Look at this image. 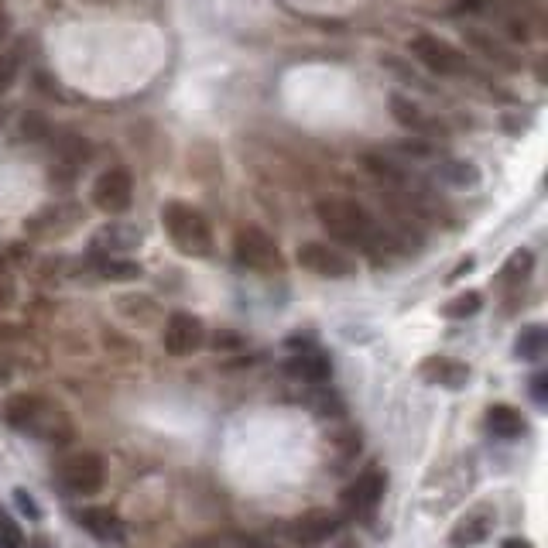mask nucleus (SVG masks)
Wrapping results in <instances>:
<instances>
[{"label":"nucleus","mask_w":548,"mask_h":548,"mask_svg":"<svg viewBox=\"0 0 548 548\" xmlns=\"http://www.w3.org/2000/svg\"><path fill=\"white\" fill-rule=\"evenodd\" d=\"M316 216L322 223V230L333 240H340L346 247H360L370 257L381 261V254H401V244L391 237L381 223L374 220L367 206H360L357 199H343V196H326L316 203Z\"/></svg>","instance_id":"nucleus-1"},{"label":"nucleus","mask_w":548,"mask_h":548,"mask_svg":"<svg viewBox=\"0 0 548 548\" xmlns=\"http://www.w3.org/2000/svg\"><path fill=\"white\" fill-rule=\"evenodd\" d=\"M4 418L11 429H18L24 435H35L45 442H69L72 439V425L69 415L52 401L38 398V394H18V398L7 401Z\"/></svg>","instance_id":"nucleus-2"},{"label":"nucleus","mask_w":548,"mask_h":548,"mask_svg":"<svg viewBox=\"0 0 548 548\" xmlns=\"http://www.w3.org/2000/svg\"><path fill=\"white\" fill-rule=\"evenodd\" d=\"M161 227L172 237L185 257H209L213 254V227L199 209L185 203H165L161 206Z\"/></svg>","instance_id":"nucleus-3"},{"label":"nucleus","mask_w":548,"mask_h":548,"mask_svg":"<svg viewBox=\"0 0 548 548\" xmlns=\"http://www.w3.org/2000/svg\"><path fill=\"white\" fill-rule=\"evenodd\" d=\"M233 257L237 264H244L247 271L257 274H281L285 271V257H281L278 244H274L271 233L261 227H240L233 237Z\"/></svg>","instance_id":"nucleus-4"},{"label":"nucleus","mask_w":548,"mask_h":548,"mask_svg":"<svg viewBox=\"0 0 548 548\" xmlns=\"http://www.w3.org/2000/svg\"><path fill=\"white\" fill-rule=\"evenodd\" d=\"M411 55L425 69H432L435 76H466L470 72V59L439 35H415L411 38Z\"/></svg>","instance_id":"nucleus-5"},{"label":"nucleus","mask_w":548,"mask_h":548,"mask_svg":"<svg viewBox=\"0 0 548 548\" xmlns=\"http://www.w3.org/2000/svg\"><path fill=\"white\" fill-rule=\"evenodd\" d=\"M295 261L309 274H319V278H329V281L353 278V274H357V261H353L350 254H343L340 247L319 244V240H309V244L298 247Z\"/></svg>","instance_id":"nucleus-6"},{"label":"nucleus","mask_w":548,"mask_h":548,"mask_svg":"<svg viewBox=\"0 0 548 548\" xmlns=\"http://www.w3.org/2000/svg\"><path fill=\"white\" fill-rule=\"evenodd\" d=\"M134 203V175L127 168H107L100 179L93 182V206L107 216L127 213Z\"/></svg>","instance_id":"nucleus-7"},{"label":"nucleus","mask_w":548,"mask_h":548,"mask_svg":"<svg viewBox=\"0 0 548 548\" xmlns=\"http://www.w3.org/2000/svg\"><path fill=\"white\" fill-rule=\"evenodd\" d=\"M384 490H388V473H384L381 466H367V470L357 473V480L343 490L340 501L350 514H370L381 504Z\"/></svg>","instance_id":"nucleus-8"},{"label":"nucleus","mask_w":548,"mask_h":548,"mask_svg":"<svg viewBox=\"0 0 548 548\" xmlns=\"http://www.w3.org/2000/svg\"><path fill=\"white\" fill-rule=\"evenodd\" d=\"M107 480V466L96 453H76L62 463V483L79 497H93Z\"/></svg>","instance_id":"nucleus-9"},{"label":"nucleus","mask_w":548,"mask_h":548,"mask_svg":"<svg viewBox=\"0 0 548 548\" xmlns=\"http://www.w3.org/2000/svg\"><path fill=\"white\" fill-rule=\"evenodd\" d=\"M161 343H165V350L172 353V357H192V353L203 350L206 329H203V322L196 316H189V312H175V316L165 322Z\"/></svg>","instance_id":"nucleus-10"},{"label":"nucleus","mask_w":548,"mask_h":548,"mask_svg":"<svg viewBox=\"0 0 548 548\" xmlns=\"http://www.w3.org/2000/svg\"><path fill=\"white\" fill-rule=\"evenodd\" d=\"M391 114L398 120L405 131L418 134V137H442L446 134V127H442L439 117H432L425 107H418L415 100H408V96L401 93H391Z\"/></svg>","instance_id":"nucleus-11"},{"label":"nucleus","mask_w":548,"mask_h":548,"mask_svg":"<svg viewBox=\"0 0 548 548\" xmlns=\"http://www.w3.org/2000/svg\"><path fill=\"white\" fill-rule=\"evenodd\" d=\"M343 518L336 511H305L302 518H295L292 525H288V535H292V542L298 545H319L326 542V538H333L336 531H340Z\"/></svg>","instance_id":"nucleus-12"},{"label":"nucleus","mask_w":548,"mask_h":548,"mask_svg":"<svg viewBox=\"0 0 548 548\" xmlns=\"http://www.w3.org/2000/svg\"><path fill=\"white\" fill-rule=\"evenodd\" d=\"M466 45H470L477 55H483L487 62H494V66H501L507 72H518L521 69V55L514 52V48L507 45L501 35H494V31L466 28Z\"/></svg>","instance_id":"nucleus-13"},{"label":"nucleus","mask_w":548,"mask_h":548,"mask_svg":"<svg viewBox=\"0 0 548 548\" xmlns=\"http://www.w3.org/2000/svg\"><path fill=\"white\" fill-rule=\"evenodd\" d=\"M494 525H497V511L490 504H480V507L466 511L463 518L456 521L453 538H449V542H453L456 548H473V545L487 542Z\"/></svg>","instance_id":"nucleus-14"},{"label":"nucleus","mask_w":548,"mask_h":548,"mask_svg":"<svg viewBox=\"0 0 548 548\" xmlns=\"http://www.w3.org/2000/svg\"><path fill=\"white\" fill-rule=\"evenodd\" d=\"M418 374H422L425 384L456 391V388H463V384L470 381V364H463V360H453V357H429V360H422Z\"/></svg>","instance_id":"nucleus-15"},{"label":"nucleus","mask_w":548,"mask_h":548,"mask_svg":"<svg viewBox=\"0 0 548 548\" xmlns=\"http://www.w3.org/2000/svg\"><path fill=\"white\" fill-rule=\"evenodd\" d=\"M141 244V230L131 227V223H107V227L96 230L93 237V254L96 257H117V254H127Z\"/></svg>","instance_id":"nucleus-16"},{"label":"nucleus","mask_w":548,"mask_h":548,"mask_svg":"<svg viewBox=\"0 0 548 548\" xmlns=\"http://www.w3.org/2000/svg\"><path fill=\"white\" fill-rule=\"evenodd\" d=\"M76 521L90 531L93 538H100V542H117V538L124 535V521H120V514L110 511V507H79Z\"/></svg>","instance_id":"nucleus-17"},{"label":"nucleus","mask_w":548,"mask_h":548,"mask_svg":"<svg viewBox=\"0 0 548 548\" xmlns=\"http://www.w3.org/2000/svg\"><path fill=\"white\" fill-rule=\"evenodd\" d=\"M285 374L302 384H322L333 374V364H329V357H322L319 350H302L285 364Z\"/></svg>","instance_id":"nucleus-18"},{"label":"nucleus","mask_w":548,"mask_h":548,"mask_svg":"<svg viewBox=\"0 0 548 548\" xmlns=\"http://www.w3.org/2000/svg\"><path fill=\"white\" fill-rule=\"evenodd\" d=\"M487 429H490V435H497V439H518V435H525L528 425L518 408L494 405V408H487Z\"/></svg>","instance_id":"nucleus-19"},{"label":"nucleus","mask_w":548,"mask_h":548,"mask_svg":"<svg viewBox=\"0 0 548 548\" xmlns=\"http://www.w3.org/2000/svg\"><path fill=\"white\" fill-rule=\"evenodd\" d=\"M545 346H548V329L542 326V322H535V326H525L518 333L514 353H518L521 360H531V364H538V360L545 357Z\"/></svg>","instance_id":"nucleus-20"},{"label":"nucleus","mask_w":548,"mask_h":548,"mask_svg":"<svg viewBox=\"0 0 548 548\" xmlns=\"http://www.w3.org/2000/svg\"><path fill=\"white\" fill-rule=\"evenodd\" d=\"M439 175H442V179H446L449 185H456V189H473V185L480 182L477 165H470V161H442V165H439Z\"/></svg>","instance_id":"nucleus-21"},{"label":"nucleus","mask_w":548,"mask_h":548,"mask_svg":"<svg viewBox=\"0 0 548 548\" xmlns=\"http://www.w3.org/2000/svg\"><path fill=\"white\" fill-rule=\"evenodd\" d=\"M480 309H483L480 292H463V295L453 298V302L446 305V316L449 319H470V316H477Z\"/></svg>","instance_id":"nucleus-22"},{"label":"nucleus","mask_w":548,"mask_h":548,"mask_svg":"<svg viewBox=\"0 0 548 548\" xmlns=\"http://www.w3.org/2000/svg\"><path fill=\"white\" fill-rule=\"evenodd\" d=\"M96 271H100L103 278H141V264L117 261V257H100V261H96Z\"/></svg>","instance_id":"nucleus-23"},{"label":"nucleus","mask_w":548,"mask_h":548,"mask_svg":"<svg viewBox=\"0 0 548 548\" xmlns=\"http://www.w3.org/2000/svg\"><path fill=\"white\" fill-rule=\"evenodd\" d=\"M531 268H535V257H531V251H514L511 261L504 264V278L507 281H521V278H528Z\"/></svg>","instance_id":"nucleus-24"},{"label":"nucleus","mask_w":548,"mask_h":548,"mask_svg":"<svg viewBox=\"0 0 548 548\" xmlns=\"http://www.w3.org/2000/svg\"><path fill=\"white\" fill-rule=\"evenodd\" d=\"M0 548H24V535L18 528V521L0 507Z\"/></svg>","instance_id":"nucleus-25"},{"label":"nucleus","mask_w":548,"mask_h":548,"mask_svg":"<svg viewBox=\"0 0 548 548\" xmlns=\"http://www.w3.org/2000/svg\"><path fill=\"white\" fill-rule=\"evenodd\" d=\"M14 76H18V55H0V93L11 90Z\"/></svg>","instance_id":"nucleus-26"},{"label":"nucleus","mask_w":548,"mask_h":548,"mask_svg":"<svg viewBox=\"0 0 548 548\" xmlns=\"http://www.w3.org/2000/svg\"><path fill=\"white\" fill-rule=\"evenodd\" d=\"M531 398H535V405H548V374H535V381H531Z\"/></svg>","instance_id":"nucleus-27"},{"label":"nucleus","mask_w":548,"mask_h":548,"mask_svg":"<svg viewBox=\"0 0 548 548\" xmlns=\"http://www.w3.org/2000/svg\"><path fill=\"white\" fill-rule=\"evenodd\" d=\"M14 501H18V507L24 514H28V518H42V511H38V504H35V497L28 494V490H14Z\"/></svg>","instance_id":"nucleus-28"},{"label":"nucleus","mask_w":548,"mask_h":548,"mask_svg":"<svg viewBox=\"0 0 548 548\" xmlns=\"http://www.w3.org/2000/svg\"><path fill=\"white\" fill-rule=\"evenodd\" d=\"M501 548H535V545H531L528 538H507Z\"/></svg>","instance_id":"nucleus-29"},{"label":"nucleus","mask_w":548,"mask_h":548,"mask_svg":"<svg viewBox=\"0 0 548 548\" xmlns=\"http://www.w3.org/2000/svg\"><path fill=\"white\" fill-rule=\"evenodd\" d=\"M7 38V28H4V21H0V42H4Z\"/></svg>","instance_id":"nucleus-30"},{"label":"nucleus","mask_w":548,"mask_h":548,"mask_svg":"<svg viewBox=\"0 0 548 548\" xmlns=\"http://www.w3.org/2000/svg\"><path fill=\"white\" fill-rule=\"evenodd\" d=\"M0 120H4V110H0Z\"/></svg>","instance_id":"nucleus-31"}]
</instances>
